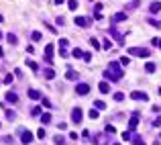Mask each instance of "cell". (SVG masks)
<instances>
[{
  "instance_id": "12",
  "label": "cell",
  "mask_w": 161,
  "mask_h": 145,
  "mask_svg": "<svg viewBox=\"0 0 161 145\" xmlns=\"http://www.w3.org/2000/svg\"><path fill=\"white\" fill-rule=\"evenodd\" d=\"M92 141L96 145H108V139H106V135H96V137H92Z\"/></svg>"
},
{
  "instance_id": "45",
  "label": "cell",
  "mask_w": 161,
  "mask_h": 145,
  "mask_svg": "<svg viewBox=\"0 0 161 145\" xmlns=\"http://www.w3.org/2000/svg\"><path fill=\"white\" fill-rule=\"evenodd\" d=\"M153 127H161V114L155 119V121H153Z\"/></svg>"
},
{
  "instance_id": "30",
  "label": "cell",
  "mask_w": 161,
  "mask_h": 145,
  "mask_svg": "<svg viewBox=\"0 0 161 145\" xmlns=\"http://www.w3.org/2000/svg\"><path fill=\"white\" fill-rule=\"evenodd\" d=\"M27 66L31 67V70H35V72L39 70V66H37V61H29V59H27Z\"/></svg>"
},
{
  "instance_id": "42",
  "label": "cell",
  "mask_w": 161,
  "mask_h": 145,
  "mask_svg": "<svg viewBox=\"0 0 161 145\" xmlns=\"http://www.w3.org/2000/svg\"><path fill=\"white\" fill-rule=\"evenodd\" d=\"M55 145H65V139L63 137H55Z\"/></svg>"
},
{
  "instance_id": "18",
  "label": "cell",
  "mask_w": 161,
  "mask_h": 145,
  "mask_svg": "<svg viewBox=\"0 0 161 145\" xmlns=\"http://www.w3.org/2000/svg\"><path fill=\"white\" fill-rule=\"evenodd\" d=\"M6 41H8L10 45H16V43H19V39H16V35H14V33H8V35H6Z\"/></svg>"
},
{
  "instance_id": "43",
  "label": "cell",
  "mask_w": 161,
  "mask_h": 145,
  "mask_svg": "<svg viewBox=\"0 0 161 145\" xmlns=\"http://www.w3.org/2000/svg\"><path fill=\"white\" fill-rule=\"evenodd\" d=\"M151 43L155 45V47H159V49H161V39H159V37H157V39H151Z\"/></svg>"
},
{
  "instance_id": "6",
  "label": "cell",
  "mask_w": 161,
  "mask_h": 145,
  "mask_svg": "<svg viewBox=\"0 0 161 145\" xmlns=\"http://www.w3.org/2000/svg\"><path fill=\"white\" fill-rule=\"evenodd\" d=\"M76 25H78V27H82V29H88V27H90V19H86V16H76Z\"/></svg>"
},
{
  "instance_id": "29",
  "label": "cell",
  "mask_w": 161,
  "mask_h": 145,
  "mask_svg": "<svg viewBox=\"0 0 161 145\" xmlns=\"http://www.w3.org/2000/svg\"><path fill=\"white\" fill-rule=\"evenodd\" d=\"M114 100L116 102H122V100H125V94H122V92H116V94H114Z\"/></svg>"
},
{
  "instance_id": "10",
  "label": "cell",
  "mask_w": 161,
  "mask_h": 145,
  "mask_svg": "<svg viewBox=\"0 0 161 145\" xmlns=\"http://www.w3.org/2000/svg\"><path fill=\"white\" fill-rule=\"evenodd\" d=\"M45 59L51 64V59H53V45L51 43H47L45 45Z\"/></svg>"
},
{
  "instance_id": "11",
  "label": "cell",
  "mask_w": 161,
  "mask_h": 145,
  "mask_svg": "<svg viewBox=\"0 0 161 145\" xmlns=\"http://www.w3.org/2000/svg\"><path fill=\"white\" fill-rule=\"evenodd\" d=\"M4 98H6V102H10V104H16V102H19V96H16L12 90H8V92H6V96H4Z\"/></svg>"
},
{
  "instance_id": "31",
  "label": "cell",
  "mask_w": 161,
  "mask_h": 145,
  "mask_svg": "<svg viewBox=\"0 0 161 145\" xmlns=\"http://www.w3.org/2000/svg\"><path fill=\"white\" fill-rule=\"evenodd\" d=\"M41 104H43L45 108H53V104H51V102L47 100V98H41Z\"/></svg>"
},
{
  "instance_id": "22",
  "label": "cell",
  "mask_w": 161,
  "mask_h": 145,
  "mask_svg": "<svg viewBox=\"0 0 161 145\" xmlns=\"http://www.w3.org/2000/svg\"><path fill=\"white\" fill-rule=\"evenodd\" d=\"M45 78L47 80H53V78H55V72H53L51 67H47V70H45Z\"/></svg>"
},
{
  "instance_id": "27",
  "label": "cell",
  "mask_w": 161,
  "mask_h": 145,
  "mask_svg": "<svg viewBox=\"0 0 161 145\" xmlns=\"http://www.w3.org/2000/svg\"><path fill=\"white\" fill-rule=\"evenodd\" d=\"M31 39H33V41H41V33H39V31H33V33H31Z\"/></svg>"
},
{
  "instance_id": "33",
  "label": "cell",
  "mask_w": 161,
  "mask_h": 145,
  "mask_svg": "<svg viewBox=\"0 0 161 145\" xmlns=\"http://www.w3.org/2000/svg\"><path fill=\"white\" fill-rule=\"evenodd\" d=\"M31 114H33V117H39V114H41V106H35L33 111H31Z\"/></svg>"
},
{
  "instance_id": "4",
  "label": "cell",
  "mask_w": 161,
  "mask_h": 145,
  "mask_svg": "<svg viewBox=\"0 0 161 145\" xmlns=\"http://www.w3.org/2000/svg\"><path fill=\"white\" fill-rule=\"evenodd\" d=\"M33 133L31 131H27V129H21V141H23L24 145H29V143H33Z\"/></svg>"
},
{
  "instance_id": "7",
  "label": "cell",
  "mask_w": 161,
  "mask_h": 145,
  "mask_svg": "<svg viewBox=\"0 0 161 145\" xmlns=\"http://www.w3.org/2000/svg\"><path fill=\"white\" fill-rule=\"evenodd\" d=\"M76 92H78V94H80V96H86V94H88V92H90V86H88V84H86V82H80V84H78V86H76Z\"/></svg>"
},
{
  "instance_id": "23",
  "label": "cell",
  "mask_w": 161,
  "mask_h": 145,
  "mask_svg": "<svg viewBox=\"0 0 161 145\" xmlns=\"http://www.w3.org/2000/svg\"><path fill=\"white\" fill-rule=\"evenodd\" d=\"M71 55L76 57V59H80V57H84V51H82V49H78V47H76V49L71 51Z\"/></svg>"
},
{
  "instance_id": "41",
  "label": "cell",
  "mask_w": 161,
  "mask_h": 145,
  "mask_svg": "<svg viewBox=\"0 0 161 145\" xmlns=\"http://www.w3.org/2000/svg\"><path fill=\"white\" fill-rule=\"evenodd\" d=\"M122 139H125V141H128V139H133V135H131V131H125V133H122Z\"/></svg>"
},
{
  "instance_id": "35",
  "label": "cell",
  "mask_w": 161,
  "mask_h": 145,
  "mask_svg": "<svg viewBox=\"0 0 161 145\" xmlns=\"http://www.w3.org/2000/svg\"><path fill=\"white\" fill-rule=\"evenodd\" d=\"M90 119H92V121H96V119H98V111H96V108H92V111H90Z\"/></svg>"
},
{
  "instance_id": "25",
  "label": "cell",
  "mask_w": 161,
  "mask_h": 145,
  "mask_svg": "<svg viewBox=\"0 0 161 145\" xmlns=\"http://www.w3.org/2000/svg\"><path fill=\"white\" fill-rule=\"evenodd\" d=\"M145 72H147V74H153V72H155V64H147V66H145Z\"/></svg>"
},
{
  "instance_id": "50",
  "label": "cell",
  "mask_w": 161,
  "mask_h": 145,
  "mask_svg": "<svg viewBox=\"0 0 161 145\" xmlns=\"http://www.w3.org/2000/svg\"><path fill=\"white\" fill-rule=\"evenodd\" d=\"M0 39H2V31H0Z\"/></svg>"
},
{
  "instance_id": "32",
  "label": "cell",
  "mask_w": 161,
  "mask_h": 145,
  "mask_svg": "<svg viewBox=\"0 0 161 145\" xmlns=\"http://www.w3.org/2000/svg\"><path fill=\"white\" fill-rule=\"evenodd\" d=\"M112 47V43H110V39H104V43H102V49H110Z\"/></svg>"
},
{
  "instance_id": "24",
  "label": "cell",
  "mask_w": 161,
  "mask_h": 145,
  "mask_svg": "<svg viewBox=\"0 0 161 145\" xmlns=\"http://www.w3.org/2000/svg\"><path fill=\"white\" fill-rule=\"evenodd\" d=\"M90 45H92L94 49H100V47H102V45H100V41H98V39H94V37L90 39Z\"/></svg>"
},
{
  "instance_id": "51",
  "label": "cell",
  "mask_w": 161,
  "mask_h": 145,
  "mask_svg": "<svg viewBox=\"0 0 161 145\" xmlns=\"http://www.w3.org/2000/svg\"><path fill=\"white\" fill-rule=\"evenodd\" d=\"M114 145H120V143H114Z\"/></svg>"
},
{
  "instance_id": "34",
  "label": "cell",
  "mask_w": 161,
  "mask_h": 145,
  "mask_svg": "<svg viewBox=\"0 0 161 145\" xmlns=\"http://www.w3.org/2000/svg\"><path fill=\"white\" fill-rule=\"evenodd\" d=\"M14 117H16V114H14V111H8V108H6V119H8V121H12Z\"/></svg>"
},
{
  "instance_id": "36",
  "label": "cell",
  "mask_w": 161,
  "mask_h": 145,
  "mask_svg": "<svg viewBox=\"0 0 161 145\" xmlns=\"http://www.w3.org/2000/svg\"><path fill=\"white\" fill-rule=\"evenodd\" d=\"M147 22H149L151 27H161V22H159V21H155V19H149Z\"/></svg>"
},
{
  "instance_id": "47",
  "label": "cell",
  "mask_w": 161,
  "mask_h": 145,
  "mask_svg": "<svg viewBox=\"0 0 161 145\" xmlns=\"http://www.w3.org/2000/svg\"><path fill=\"white\" fill-rule=\"evenodd\" d=\"M120 64L122 66H128V57H120Z\"/></svg>"
},
{
  "instance_id": "38",
  "label": "cell",
  "mask_w": 161,
  "mask_h": 145,
  "mask_svg": "<svg viewBox=\"0 0 161 145\" xmlns=\"http://www.w3.org/2000/svg\"><path fill=\"white\" fill-rule=\"evenodd\" d=\"M82 59H84L86 64H90V61H92V53H84V57H82Z\"/></svg>"
},
{
  "instance_id": "39",
  "label": "cell",
  "mask_w": 161,
  "mask_h": 145,
  "mask_svg": "<svg viewBox=\"0 0 161 145\" xmlns=\"http://www.w3.org/2000/svg\"><path fill=\"white\" fill-rule=\"evenodd\" d=\"M106 133H108V135H112V133H116V129L112 127V125H106Z\"/></svg>"
},
{
  "instance_id": "9",
  "label": "cell",
  "mask_w": 161,
  "mask_h": 145,
  "mask_svg": "<svg viewBox=\"0 0 161 145\" xmlns=\"http://www.w3.org/2000/svg\"><path fill=\"white\" fill-rule=\"evenodd\" d=\"M110 35H112V37H114L116 41H118V43H122V33H120V31H118V29H116L114 25H112V27H110Z\"/></svg>"
},
{
  "instance_id": "46",
  "label": "cell",
  "mask_w": 161,
  "mask_h": 145,
  "mask_svg": "<svg viewBox=\"0 0 161 145\" xmlns=\"http://www.w3.org/2000/svg\"><path fill=\"white\" fill-rule=\"evenodd\" d=\"M57 129H59V131H65V129H68V125H65V123H59Z\"/></svg>"
},
{
  "instance_id": "21",
  "label": "cell",
  "mask_w": 161,
  "mask_h": 145,
  "mask_svg": "<svg viewBox=\"0 0 161 145\" xmlns=\"http://www.w3.org/2000/svg\"><path fill=\"white\" fill-rule=\"evenodd\" d=\"M68 8L69 10H78V0H68Z\"/></svg>"
},
{
  "instance_id": "2",
  "label": "cell",
  "mask_w": 161,
  "mask_h": 145,
  "mask_svg": "<svg viewBox=\"0 0 161 145\" xmlns=\"http://www.w3.org/2000/svg\"><path fill=\"white\" fill-rule=\"evenodd\" d=\"M128 55H137V57H149L151 51L147 47H128Z\"/></svg>"
},
{
  "instance_id": "14",
  "label": "cell",
  "mask_w": 161,
  "mask_h": 145,
  "mask_svg": "<svg viewBox=\"0 0 161 145\" xmlns=\"http://www.w3.org/2000/svg\"><path fill=\"white\" fill-rule=\"evenodd\" d=\"M122 21H127V12H116L112 16V22H122Z\"/></svg>"
},
{
  "instance_id": "48",
  "label": "cell",
  "mask_w": 161,
  "mask_h": 145,
  "mask_svg": "<svg viewBox=\"0 0 161 145\" xmlns=\"http://www.w3.org/2000/svg\"><path fill=\"white\" fill-rule=\"evenodd\" d=\"M55 4H63V0H55Z\"/></svg>"
},
{
  "instance_id": "17",
  "label": "cell",
  "mask_w": 161,
  "mask_h": 145,
  "mask_svg": "<svg viewBox=\"0 0 161 145\" xmlns=\"http://www.w3.org/2000/svg\"><path fill=\"white\" fill-rule=\"evenodd\" d=\"M98 90H100L102 94H108V92H110V86H108V82H100V86H98Z\"/></svg>"
},
{
  "instance_id": "49",
  "label": "cell",
  "mask_w": 161,
  "mask_h": 145,
  "mask_svg": "<svg viewBox=\"0 0 161 145\" xmlns=\"http://www.w3.org/2000/svg\"><path fill=\"white\" fill-rule=\"evenodd\" d=\"M2 21H4V16H2V14H0V22H2Z\"/></svg>"
},
{
  "instance_id": "5",
  "label": "cell",
  "mask_w": 161,
  "mask_h": 145,
  "mask_svg": "<svg viewBox=\"0 0 161 145\" xmlns=\"http://www.w3.org/2000/svg\"><path fill=\"white\" fill-rule=\"evenodd\" d=\"M82 119H84V112H82V108H73L71 111V123H82Z\"/></svg>"
},
{
  "instance_id": "3",
  "label": "cell",
  "mask_w": 161,
  "mask_h": 145,
  "mask_svg": "<svg viewBox=\"0 0 161 145\" xmlns=\"http://www.w3.org/2000/svg\"><path fill=\"white\" fill-rule=\"evenodd\" d=\"M131 98H133V100L147 102V100H149V94H147V92H141V90H133V92H131Z\"/></svg>"
},
{
  "instance_id": "40",
  "label": "cell",
  "mask_w": 161,
  "mask_h": 145,
  "mask_svg": "<svg viewBox=\"0 0 161 145\" xmlns=\"http://www.w3.org/2000/svg\"><path fill=\"white\" fill-rule=\"evenodd\" d=\"M37 137H39V139H45L47 135H45V129H39V131H37Z\"/></svg>"
},
{
  "instance_id": "19",
  "label": "cell",
  "mask_w": 161,
  "mask_h": 145,
  "mask_svg": "<svg viewBox=\"0 0 161 145\" xmlns=\"http://www.w3.org/2000/svg\"><path fill=\"white\" fill-rule=\"evenodd\" d=\"M94 108H96V111H104V108H106V102L96 100V102H94Z\"/></svg>"
},
{
  "instance_id": "8",
  "label": "cell",
  "mask_w": 161,
  "mask_h": 145,
  "mask_svg": "<svg viewBox=\"0 0 161 145\" xmlns=\"http://www.w3.org/2000/svg\"><path fill=\"white\" fill-rule=\"evenodd\" d=\"M78 78H80V74H78L76 70H68V72H65V80H69V82H76Z\"/></svg>"
},
{
  "instance_id": "20",
  "label": "cell",
  "mask_w": 161,
  "mask_h": 145,
  "mask_svg": "<svg viewBox=\"0 0 161 145\" xmlns=\"http://www.w3.org/2000/svg\"><path fill=\"white\" fill-rule=\"evenodd\" d=\"M41 123H43V125H49V123H51V114H49V112L41 114Z\"/></svg>"
},
{
  "instance_id": "1",
  "label": "cell",
  "mask_w": 161,
  "mask_h": 145,
  "mask_svg": "<svg viewBox=\"0 0 161 145\" xmlns=\"http://www.w3.org/2000/svg\"><path fill=\"white\" fill-rule=\"evenodd\" d=\"M104 78H106V80H120V78H122V70H120V64H118V61H110V66H108V72H104Z\"/></svg>"
},
{
  "instance_id": "44",
  "label": "cell",
  "mask_w": 161,
  "mask_h": 145,
  "mask_svg": "<svg viewBox=\"0 0 161 145\" xmlns=\"http://www.w3.org/2000/svg\"><path fill=\"white\" fill-rule=\"evenodd\" d=\"M12 82V74H6V76H4V84H10Z\"/></svg>"
},
{
  "instance_id": "37",
  "label": "cell",
  "mask_w": 161,
  "mask_h": 145,
  "mask_svg": "<svg viewBox=\"0 0 161 145\" xmlns=\"http://www.w3.org/2000/svg\"><path fill=\"white\" fill-rule=\"evenodd\" d=\"M59 47L61 49H68V39H59Z\"/></svg>"
},
{
  "instance_id": "13",
  "label": "cell",
  "mask_w": 161,
  "mask_h": 145,
  "mask_svg": "<svg viewBox=\"0 0 161 145\" xmlns=\"http://www.w3.org/2000/svg\"><path fill=\"white\" fill-rule=\"evenodd\" d=\"M29 98H31V100H41L43 96H41V92H39V90L31 88V90H29Z\"/></svg>"
},
{
  "instance_id": "15",
  "label": "cell",
  "mask_w": 161,
  "mask_h": 145,
  "mask_svg": "<svg viewBox=\"0 0 161 145\" xmlns=\"http://www.w3.org/2000/svg\"><path fill=\"white\" fill-rule=\"evenodd\" d=\"M137 125H139V117H137V114H133V119L128 121V131H133V129H137Z\"/></svg>"
},
{
  "instance_id": "28",
  "label": "cell",
  "mask_w": 161,
  "mask_h": 145,
  "mask_svg": "<svg viewBox=\"0 0 161 145\" xmlns=\"http://www.w3.org/2000/svg\"><path fill=\"white\" fill-rule=\"evenodd\" d=\"M137 6H139V0H133V2H128L127 4V8H131V10H135Z\"/></svg>"
},
{
  "instance_id": "26",
  "label": "cell",
  "mask_w": 161,
  "mask_h": 145,
  "mask_svg": "<svg viewBox=\"0 0 161 145\" xmlns=\"http://www.w3.org/2000/svg\"><path fill=\"white\" fill-rule=\"evenodd\" d=\"M133 145H147V143H145V141L137 135V137H133Z\"/></svg>"
},
{
  "instance_id": "16",
  "label": "cell",
  "mask_w": 161,
  "mask_h": 145,
  "mask_svg": "<svg viewBox=\"0 0 161 145\" xmlns=\"http://www.w3.org/2000/svg\"><path fill=\"white\" fill-rule=\"evenodd\" d=\"M149 10H151V14L159 12L161 10V2H151V4H149Z\"/></svg>"
}]
</instances>
